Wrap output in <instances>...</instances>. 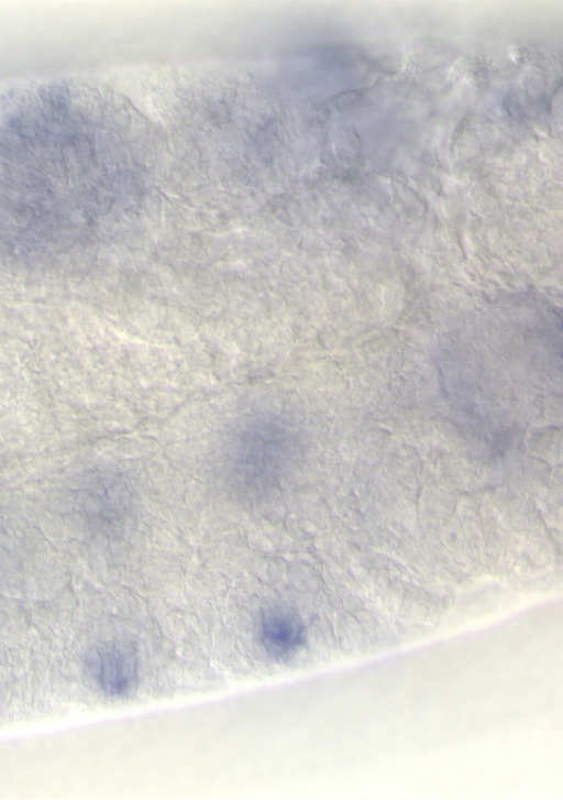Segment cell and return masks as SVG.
Segmentation results:
<instances>
[{
  "instance_id": "1",
  "label": "cell",
  "mask_w": 563,
  "mask_h": 800,
  "mask_svg": "<svg viewBox=\"0 0 563 800\" xmlns=\"http://www.w3.org/2000/svg\"><path fill=\"white\" fill-rule=\"evenodd\" d=\"M90 675L110 694H124L136 682V655L124 643H106L95 648L88 656Z\"/></svg>"
},
{
  "instance_id": "2",
  "label": "cell",
  "mask_w": 563,
  "mask_h": 800,
  "mask_svg": "<svg viewBox=\"0 0 563 800\" xmlns=\"http://www.w3.org/2000/svg\"><path fill=\"white\" fill-rule=\"evenodd\" d=\"M261 642L275 659L294 655L305 640V627L299 616L284 606L269 607L261 615Z\"/></svg>"
}]
</instances>
